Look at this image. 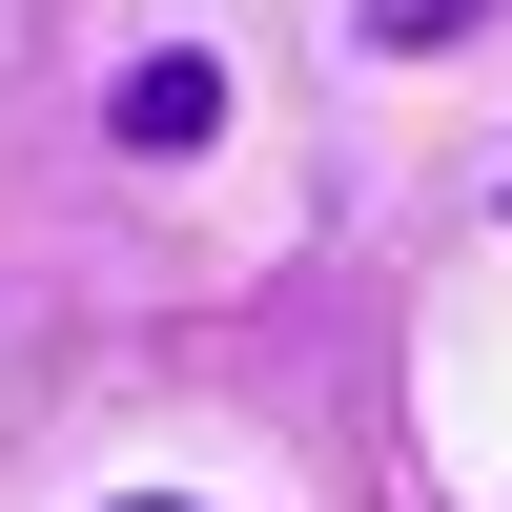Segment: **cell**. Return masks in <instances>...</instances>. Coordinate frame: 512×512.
<instances>
[{
  "mask_svg": "<svg viewBox=\"0 0 512 512\" xmlns=\"http://www.w3.org/2000/svg\"><path fill=\"white\" fill-rule=\"evenodd\" d=\"M226 103H246V82L205 62V41H144V62H123V103H103V123H123V144H144V164H185V144H226Z\"/></svg>",
  "mask_w": 512,
  "mask_h": 512,
  "instance_id": "6da1fadb",
  "label": "cell"
},
{
  "mask_svg": "<svg viewBox=\"0 0 512 512\" xmlns=\"http://www.w3.org/2000/svg\"><path fill=\"white\" fill-rule=\"evenodd\" d=\"M451 21H492V0H369V41H451Z\"/></svg>",
  "mask_w": 512,
  "mask_h": 512,
  "instance_id": "7a4b0ae2",
  "label": "cell"
},
{
  "mask_svg": "<svg viewBox=\"0 0 512 512\" xmlns=\"http://www.w3.org/2000/svg\"><path fill=\"white\" fill-rule=\"evenodd\" d=\"M123 512H205V492H123Z\"/></svg>",
  "mask_w": 512,
  "mask_h": 512,
  "instance_id": "3957f363",
  "label": "cell"
},
{
  "mask_svg": "<svg viewBox=\"0 0 512 512\" xmlns=\"http://www.w3.org/2000/svg\"><path fill=\"white\" fill-rule=\"evenodd\" d=\"M492 226H512V185H492Z\"/></svg>",
  "mask_w": 512,
  "mask_h": 512,
  "instance_id": "277c9868",
  "label": "cell"
}]
</instances>
